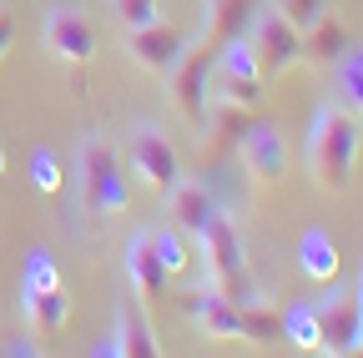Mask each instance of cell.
I'll return each instance as SVG.
<instances>
[{"instance_id":"obj_1","label":"cell","mask_w":363,"mask_h":358,"mask_svg":"<svg viewBox=\"0 0 363 358\" xmlns=\"http://www.w3.org/2000/svg\"><path fill=\"white\" fill-rule=\"evenodd\" d=\"M358 121L343 101H323L308 121V137H303V167L308 177L323 192H343L348 177L358 167Z\"/></svg>"},{"instance_id":"obj_2","label":"cell","mask_w":363,"mask_h":358,"mask_svg":"<svg viewBox=\"0 0 363 358\" xmlns=\"http://www.w3.org/2000/svg\"><path fill=\"white\" fill-rule=\"evenodd\" d=\"M202 257H207V273H212V288L227 298V303H252V298H262L257 293V283H252V273H247V247H242V233H238V222L227 217L222 207L202 222Z\"/></svg>"},{"instance_id":"obj_3","label":"cell","mask_w":363,"mask_h":358,"mask_svg":"<svg viewBox=\"0 0 363 358\" xmlns=\"http://www.w3.org/2000/svg\"><path fill=\"white\" fill-rule=\"evenodd\" d=\"M76 182H81V202L96 217H116L131 202L126 172H121L116 152L106 147V137H86L81 142V152H76Z\"/></svg>"},{"instance_id":"obj_4","label":"cell","mask_w":363,"mask_h":358,"mask_svg":"<svg viewBox=\"0 0 363 358\" xmlns=\"http://www.w3.org/2000/svg\"><path fill=\"white\" fill-rule=\"evenodd\" d=\"M126 167L131 177L142 187H152L157 197L172 192V182L182 177V162H177V147L172 137L157 126V121H142V126H131V137H126Z\"/></svg>"},{"instance_id":"obj_5","label":"cell","mask_w":363,"mask_h":358,"mask_svg":"<svg viewBox=\"0 0 363 358\" xmlns=\"http://www.w3.org/2000/svg\"><path fill=\"white\" fill-rule=\"evenodd\" d=\"M247 26H252V46H257V61H262V76L267 81L283 76V71H293L303 61V30L288 26L272 6H257Z\"/></svg>"},{"instance_id":"obj_6","label":"cell","mask_w":363,"mask_h":358,"mask_svg":"<svg viewBox=\"0 0 363 358\" xmlns=\"http://www.w3.org/2000/svg\"><path fill=\"white\" fill-rule=\"evenodd\" d=\"M313 308H318V328H323V353L348 358V353L363 348V303L348 288H333L328 283V293L318 298Z\"/></svg>"},{"instance_id":"obj_7","label":"cell","mask_w":363,"mask_h":358,"mask_svg":"<svg viewBox=\"0 0 363 358\" xmlns=\"http://www.w3.org/2000/svg\"><path fill=\"white\" fill-rule=\"evenodd\" d=\"M40 35H45V51L56 61H66V66H86L96 56V26H91V16L76 11V6H56L45 16Z\"/></svg>"},{"instance_id":"obj_8","label":"cell","mask_w":363,"mask_h":358,"mask_svg":"<svg viewBox=\"0 0 363 358\" xmlns=\"http://www.w3.org/2000/svg\"><path fill=\"white\" fill-rule=\"evenodd\" d=\"M167 76H172V101L187 111L192 121H207V101H212V51L202 46V40H192Z\"/></svg>"},{"instance_id":"obj_9","label":"cell","mask_w":363,"mask_h":358,"mask_svg":"<svg viewBox=\"0 0 363 358\" xmlns=\"http://www.w3.org/2000/svg\"><path fill=\"white\" fill-rule=\"evenodd\" d=\"M121 267H126V283H131L136 308H147V313H152V308H162V303H167V283H172V273L157 262V252H152V237H147V233H131Z\"/></svg>"},{"instance_id":"obj_10","label":"cell","mask_w":363,"mask_h":358,"mask_svg":"<svg viewBox=\"0 0 363 358\" xmlns=\"http://www.w3.org/2000/svg\"><path fill=\"white\" fill-rule=\"evenodd\" d=\"M238 157L252 182H278L288 172V142L272 121H247V131L238 137Z\"/></svg>"},{"instance_id":"obj_11","label":"cell","mask_w":363,"mask_h":358,"mask_svg":"<svg viewBox=\"0 0 363 358\" xmlns=\"http://www.w3.org/2000/svg\"><path fill=\"white\" fill-rule=\"evenodd\" d=\"M187 46H192V40L182 35L177 26H162V21H152V26H142V30H126L131 61L147 66V71H157V76H167V71L182 61V51H187Z\"/></svg>"},{"instance_id":"obj_12","label":"cell","mask_w":363,"mask_h":358,"mask_svg":"<svg viewBox=\"0 0 363 358\" xmlns=\"http://www.w3.org/2000/svg\"><path fill=\"white\" fill-rule=\"evenodd\" d=\"M152 353H157V333L136 308H121L116 328L91 343V358H152Z\"/></svg>"},{"instance_id":"obj_13","label":"cell","mask_w":363,"mask_h":358,"mask_svg":"<svg viewBox=\"0 0 363 358\" xmlns=\"http://www.w3.org/2000/svg\"><path fill=\"white\" fill-rule=\"evenodd\" d=\"M338 267H343L338 242L323 228H303L298 233V273L308 283H338Z\"/></svg>"},{"instance_id":"obj_14","label":"cell","mask_w":363,"mask_h":358,"mask_svg":"<svg viewBox=\"0 0 363 358\" xmlns=\"http://www.w3.org/2000/svg\"><path fill=\"white\" fill-rule=\"evenodd\" d=\"M167 212H172V228H182V233H202V222L217 212V202H212V192L202 187V182H172V192H167Z\"/></svg>"},{"instance_id":"obj_15","label":"cell","mask_w":363,"mask_h":358,"mask_svg":"<svg viewBox=\"0 0 363 358\" xmlns=\"http://www.w3.org/2000/svg\"><path fill=\"white\" fill-rule=\"evenodd\" d=\"M21 318H26V328H35V333H61L66 328V318H71V298H66V283L61 288H51V293H30V288H21Z\"/></svg>"},{"instance_id":"obj_16","label":"cell","mask_w":363,"mask_h":358,"mask_svg":"<svg viewBox=\"0 0 363 358\" xmlns=\"http://www.w3.org/2000/svg\"><path fill=\"white\" fill-rule=\"evenodd\" d=\"M343 51H348V30H343L333 16H318V21L303 30V61H313V66H333Z\"/></svg>"},{"instance_id":"obj_17","label":"cell","mask_w":363,"mask_h":358,"mask_svg":"<svg viewBox=\"0 0 363 358\" xmlns=\"http://www.w3.org/2000/svg\"><path fill=\"white\" fill-rule=\"evenodd\" d=\"M278 333H283L293 348H303V353H323V328H318V308H313L308 298H298V303H288V308H283Z\"/></svg>"},{"instance_id":"obj_18","label":"cell","mask_w":363,"mask_h":358,"mask_svg":"<svg viewBox=\"0 0 363 358\" xmlns=\"http://www.w3.org/2000/svg\"><path fill=\"white\" fill-rule=\"evenodd\" d=\"M212 71L247 76V81H267V76H262V61H257V46H252V35H222V46H217V56H212Z\"/></svg>"},{"instance_id":"obj_19","label":"cell","mask_w":363,"mask_h":358,"mask_svg":"<svg viewBox=\"0 0 363 358\" xmlns=\"http://www.w3.org/2000/svg\"><path fill=\"white\" fill-rule=\"evenodd\" d=\"M333 81H338V101L353 116H363V46H348L333 61Z\"/></svg>"},{"instance_id":"obj_20","label":"cell","mask_w":363,"mask_h":358,"mask_svg":"<svg viewBox=\"0 0 363 358\" xmlns=\"http://www.w3.org/2000/svg\"><path fill=\"white\" fill-rule=\"evenodd\" d=\"M262 86L267 81H247V76H227V71H212V96L222 101V106H257L262 101Z\"/></svg>"},{"instance_id":"obj_21","label":"cell","mask_w":363,"mask_h":358,"mask_svg":"<svg viewBox=\"0 0 363 358\" xmlns=\"http://www.w3.org/2000/svg\"><path fill=\"white\" fill-rule=\"evenodd\" d=\"M152 252H157V262L172 278H187V233L182 228H157L152 233Z\"/></svg>"},{"instance_id":"obj_22","label":"cell","mask_w":363,"mask_h":358,"mask_svg":"<svg viewBox=\"0 0 363 358\" xmlns=\"http://www.w3.org/2000/svg\"><path fill=\"white\" fill-rule=\"evenodd\" d=\"M252 11H257V0H212V11H207V21H202V35H212V30L238 35V26L252 21Z\"/></svg>"},{"instance_id":"obj_23","label":"cell","mask_w":363,"mask_h":358,"mask_svg":"<svg viewBox=\"0 0 363 358\" xmlns=\"http://www.w3.org/2000/svg\"><path fill=\"white\" fill-rule=\"evenodd\" d=\"M21 288H30V293H51V288H61V267H56V257L45 252V247L26 252V267H21Z\"/></svg>"},{"instance_id":"obj_24","label":"cell","mask_w":363,"mask_h":358,"mask_svg":"<svg viewBox=\"0 0 363 358\" xmlns=\"http://www.w3.org/2000/svg\"><path fill=\"white\" fill-rule=\"evenodd\" d=\"M30 182H35V192H45V197H56V192L66 187V172H61V162H56L51 147H35V152H30Z\"/></svg>"},{"instance_id":"obj_25","label":"cell","mask_w":363,"mask_h":358,"mask_svg":"<svg viewBox=\"0 0 363 358\" xmlns=\"http://www.w3.org/2000/svg\"><path fill=\"white\" fill-rule=\"evenodd\" d=\"M242 328H247V343H267L278 333V313H272L262 298H252V303H242Z\"/></svg>"},{"instance_id":"obj_26","label":"cell","mask_w":363,"mask_h":358,"mask_svg":"<svg viewBox=\"0 0 363 358\" xmlns=\"http://www.w3.org/2000/svg\"><path fill=\"white\" fill-rule=\"evenodd\" d=\"M272 11H278L288 26H298V30H308L318 16H328V0H267Z\"/></svg>"},{"instance_id":"obj_27","label":"cell","mask_w":363,"mask_h":358,"mask_svg":"<svg viewBox=\"0 0 363 358\" xmlns=\"http://www.w3.org/2000/svg\"><path fill=\"white\" fill-rule=\"evenodd\" d=\"M116 21H121V30H142V26L162 21V0H116Z\"/></svg>"},{"instance_id":"obj_28","label":"cell","mask_w":363,"mask_h":358,"mask_svg":"<svg viewBox=\"0 0 363 358\" xmlns=\"http://www.w3.org/2000/svg\"><path fill=\"white\" fill-rule=\"evenodd\" d=\"M11 40H16V16H11V6H0V61H6Z\"/></svg>"},{"instance_id":"obj_29","label":"cell","mask_w":363,"mask_h":358,"mask_svg":"<svg viewBox=\"0 0 363 358\" xmlns=\"http://www.w3.org/2000/svg\"><path fill=\"white\" fill-rule=\"evenodd\" d=\"M6 353H11V358H35L40 348H35V338L26 333V338H11V343H6Z\"/></svg>"},{"instance_id":"obj_30","label":"cell","mask_w":363,"mask_h":358,"mask_svg":"<svg viewBox=\"0 0 363 358\" xmlns=\"http://www.w3.org/2000/svg\"><path fill=\"white\" fill-rule=\"evenodd\" d=\"M353 298H358V303H363V273H358V288H353Z\"/></svg>"},{"instance_id":"obj_31","label":"cell","mask_w":363,"mask_h":358,"mask_svg":"<svg viewBox=\"0 0 363 358\" xmlns=\"http://www.w3.org/2000/svg\"><path fill=\"white\" fill-rule=\"evenodd\" d=\"M0 172H6V147H0Z\"/></svg>"},{"instance_id":"obj_32","label":"cell","mask_w":363,"mask_h":358,"mask_svg":"<svg viewBox=\"0 0 363 358\" xmlns=\"http://www.w3.org/2000/svg\"><path fill=\"white\" fill-rule=\"evenodd\" d=\"M358 353H363V348H358Z\"/></svg>"}]
</instances>
